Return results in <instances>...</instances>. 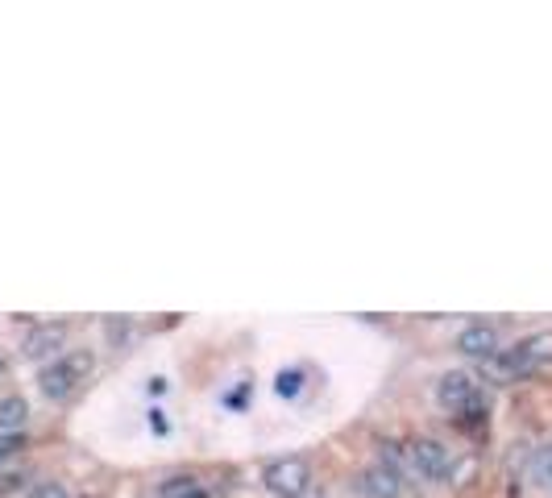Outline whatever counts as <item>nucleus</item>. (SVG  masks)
I'll return each instance as SVG.
<instances>
[{
    "instance_id": "obj_1",
    "label": "nucleus",
    "mask_w": 552,
    "mask_h": 498,
    "mask_svg": "<svg viewBox=\"0 0 552 498\" xmlns=\"http://www.w3.org/2000/svg\"><path fill=\"white\" fill-rule=\"evenodd\" d=\"M92 370H96V353L92 349H67V353H59L54 362H46L38 370V391L50 403H63L92 378Z\"/></svg>"
},
{
    "instance_id": "obj_2",
    "label": "nucleus",
    "mask_w": 552,
    "mask_h": 498,
    "mask_svg": "<svg viewBox=\"0 0 552 498\" xmlns=\"http://www.w3.org/2000/svg\"><path fill=\"white\" fill-rule=\"evenodd\" d=\"M494 366H499L503 374H511V378H523V374H536V370L552 366V328L532 332V337H523L511 349H499Z\"/></svg>"
},
{
    "instance_id": "obj_3",
    "label": "nucleus",
    "mask_w": 552,
    "mask_h": 498,
    "mask_svg": "<svg viewBox=\"0 0 552 498\" xmlns=\"http://www.w3.org/2000/svg\"><path fill=\"white\" fill-rule=\"evenodd\" d=\"M436 403L445 407L449 415H457V420H461V415H469V411L486 407L478 378H474V374H465V370H449L445 378L436 382Z\"/></svg>"
},
{
    "instance_id": "obj_4",
    "label": "nucleus",
    "mask_w": 552,
    "mask_h": 498,
    "mask_svg": "<svg viewBox=\"0 0 552 498\" xmlns=\"http://www.w3.org/2000/svg\"><path fill=\"white\" fill-rule=\"evenodd\" d=\"M262 482H266V490L274 498H303V494L312 490V465L303 461V457H283V461L266 465Z\"/></svg>"
},
{
    "instance_id": "obj_5",
    "label": "nucleus",
    "mask_w": 552,
    "mask_h": 498,
    "mask_svg": "<svg viewBox=\"0 0 552 498\" xmlns=\"http://www.w3.org/2000/svg\"><path fill=\"white\" fill-rule=\"evenodd\" d=\"M407 465L416 469L420 478H428V482H445L449 465H453V453L440 445V440L420 436V440H411V445H407Z\"/></svg>"
},
{
    "instance_id": "obj_6",
    "label": "nucleus",
    "mask_w": 552,
    "mask_h": 498,
    "mask_svg": "<svg viewBox=\"0 0 552 498\" xmlns=\"http://www.w3.org/2000/svg\"><path fill=\"white\" fill-rule=\"evenodd\" d=\"M63 345H67V324L63 320H46V324H38V328L25 332L21 357H30V362H54Z\"/></svg>"
},
{
    "instance_id": "obj_7",
    "label": "nucleus",
    "mask_w": 552,
    "mask_h": 498,
    "mask_svg": "<svg viewBox=\"0 0 552 498\" xmlns=\"http://www.w3.org/2000/svg\"><path fill=\"white\" fill-rule=\"evenodd\" d=\"M457 349L469 353V357H482V362H494V357H499V328L494 324H469L457 337Z\"/></svg>"
},
{
    "instance_id": "obj_8",
    "label": "nucleus",
    "mask_w": 552,
    "mask_h": 498,
    "mask_svg": "<svg viewBox=\"0 0 552 498\" xmlns=\"http://www.w3.org/2000/svg\"><path fill=\"white\" fill-rule=\"evenodd\" d=\"M362 494H370V498H399L403 494V474L391 469V465H374V469L362 474Z\"/></svg>"
},
{
    "instance_id": "obj_9",
    "label": "nucleus",
    "mask_w": 552,
    "mask_h": 498,
    "mask_svg": "<svg viewBox=\"0 0 552 498\" xmlns=\"http://www.w3.org/2000/svg\"><path fill=\"white\" fill-rule=\"evenodd\" d=\"M158 494L162 498H208V490H204V482L196 474H175V478H167V482L158 486Z\"/></svg>"
},
{
    "instance_id": "obj_10",
    "label": "nucleus",
    "mask_w": 552,
    "mask_h": 498,
    "mask_svg": "<svg viewBox=\"0 0 552 498\" xmlns=\"http://www.w3.org/2000/svg\"><path fill=\"white\" fill-rule=\"evenodd\" d=\"M25 420H30V403H25L21 395L0 399V432H21Z\"/></svg>"
},
{
    "instance_id": "obj_11",
    "label": "nucleus",
    "mask_w": 552,
    "mask_h": 498,
    "mask_svg": "<svg viewBox=\"0 0 552 498\" xmlns=\"http://www.w3.org/2000/svg\"><path fill=\"white\" fill-rule=\"evenodd\" d=\"M21 449H25V436L21 432H0V465L13 461Z\"/></svg>"
},
{
    "instance_id": "obj_12",
    "label": "nucleus",
    "mask_w": 552,
    "mask_h": 498,
    "mask_svg": "<svg viewBox=\"0 0 552 498\" xmlns=\"http://www.w3.org/2000/svg\"><path fill=\"white\" fill-rule=\"evenodd\" d=\"M403 461H407V449L399 445V440H382V465L403 469Z\"/></svg>"
},
{
    "instance_id": "obj_13",
    "label": "nucleus",
    "mask_w": 552,
    "mask_h": 498,
    "mask_svg": "<svg viewBox=\"0 0 552 498\" xmlns=\"http://www.w3.org/2000/svg\"><path fill=\"white\" fill-rule=\"evenodd\" d=\"M25 498H71V494H67L63 482H38V486H30V494H25Z\"/></svg>"
},
{
    "instance_id": "obj_14",
    "label": "nucleus",
    "mask_w": 552,
    "mask_h": 498,
    "mask_svg": "<svg viewBox=\"0 0 552 498\" xmlns=\"http://www.w3.org/2000/svg\"><path fill=\"white\" fill-rule=\"evenodd\" d=\"M536 478L552 490V445H544V449L536 453Z\"/></svg>"
},
{
    "instance_id": "obj_15",
    "label": "nucleus",
    "mask_w": 552,
    "mask_h": 498,
    "mask_svg": "<svg viewBox=\"0 0 552 498\" xmlns=\"http://www.w3.org/2000/svg\"><path fill=\"white\" fill-rule=\"evenodd\" d=\"M108 337H113V341H125V337H129V320H121V324L108 320Z\"/></svg>"
},
{
    "instance_id": "obj_16",
    "label": "nucleus",
    "mask_w": 552,
    "mask_h": 498,
    "mask_svg": "<svg viewBox=\"0 0 552 498\" xmlns=\"http://www.w3.org/2000/svg\"><path fill=\"white\" fill-rule=\"evenodd\" d=\"M295 382H299V374H283V378H279V391H283V395H295V391H299Z\"/></svg>"
},
{
    "instance_id": "obj_17",
    "label": "nucleus",
    "mask_w": 552,
    "mask_h": 498,
    "mask_svg": "<svg viewBox=\"0 0 552 498\" xmlns=\"http://www.w3.org/2000/svg\"><path fill=\"white\" fill-rule=\"evenodd\" d=\"M5 374H9V357H5V353H0V378H5Z\"/></svg>"
}]
</instances>
